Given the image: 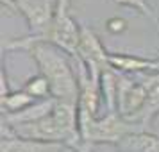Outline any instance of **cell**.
Here are the masks:
<instances>
[{
  "label": "cell",
  "instance_id": "1",
  "mask_svg": "<svg viewBox=\"0 0 159 152\" xmlns=\"http://www.w3.org/2000/svg\"><path fill=\"white\" fill-rule=\"evenodd\" d=\"M4 50H25L36 61L39 73L50 84L52 99L65 102L79 100V82L77 73L73 72V63L68 59V54L57 48L56 45L45 41H29L23 38L7 39Z\"/></svg>",
  "mask_w": 159,
  "mask_h": 152
},
{
  "label": "cell",
  "instance_id": "2",
  "mask_svg": "<svg viewBox=\"0 0 159 152\" xmlns=\"http://www.w3.org/2000/svg\"><path fill=\"white\" fill-rule=\"evenodd\" d=\"M77 123H79V136L86 152H89L95 143H115L120 145L125 136L130 132L143 131L139 125L123 120L118 113H107L104 118L93 116L89 111L77 106Z\"/></svg>",
  "mask_w": 159,
  "mask_h": 152
},
{
  "label": "cell",
  "instance_id": "3",
  "mask_svg": "<svg viewBox=\"0 0 159 152\" xmlns=\"http://www.w3.org/2000/svg\"><path fill=\"white\" fill-rule=\"evenodd\" d=\"M68 7H70V0H59L54 20L48 25V29L39 36L29 34V36H25V39L56 45L57 48L66 52L70 58H75L77 56V47H79L80 41V25L72 18Z\"/></svg>",
  "mask_w": 159,
  "mask_h": 152
},
{
  "label": "cell",
  "instance_id": "4",
  "mask_svg": "<svg viewBox=\"0 0 159 152\" xmlns=\"http://www.w3.org/2000/svg\"><path fill=\"white\" fill-rule=\"evenodd\" d=\"M75 58H79L84 63L93 82L100 86L102 73L111 70L109 52L102 47L97 34L86 25H80V41H79V47H77V56Z\"/></svg>",
  "mask_w": 159,
  "mask_h": 152
},
{
  "label": "cell",
  "instance_id": "5",
  "mask_svg": "<svg viewBox=\"0 0 159 152\" xmlns=\"http://www.w3.org/2000/svg\"><path fill=\"white\" fill-rule=\"evenodd\" d=\"M59 0H2V6L16 9L27 20L30 34L39 36L54 20Z\"/></svg>",
  "mask_w": 159,
  "mask_h": 152
},
{
  "label": "cell",
  "instance_id": "6",
  "mask_svg": "<svg viewBox=\"0 0 159 152\" xmlns=\"http://www.w3.org/2000/svg\"><path fill=\"white\" fill-rule=\"evenodd\" d=\"M145 97L147 95H145V86L141 81L130 79L129 75H125V73L118 75L116 113L122 116L123 120L139 125V115H141V109L145 106Z\"/></svg>",
  "mask_w": 159,
  "mask_h": 152
},
{
  "label": "cell",
  "instance_id": "7",
  "mask_svg": "<svg viewBox=\"0 0 159 152\" xmlns=\"http://www.w3.org/2000/svg\"><path fill=\"white\" fill-rule=\"evenodd\" d=\"M0 152H77L73 147L59 141H39L22 138L2 136Z\"/></svg>",
  "mask_w": 159,
  "mask_h": 152
},
{
  "label": "cell",
  "instance_id": "8",
  "mask_svg": "<svg viewBox=\"0 0 159 152\" xmlns=\"http://www.w3.org/2000/svg\"><path fill=\"white\" fill-rule=\"evenodd\" d=\"M139 81L143 82L145 95H147L145 106L141 109V115H139V125L143 127V131H148L152 122L159 115V73H147Z\"/></svg>",
  "mask_w": 159,
  "mask_h": 152
},
{
  "label": "cell",
  "instance_id": "9",
  "mask_svg": "<svg viewBox=\"0 0 159 152\" xmlns=\"http://www.w3.org/2000/svg\"><path fill=\"white\" fill-rule=\"evenodd\" d=\"M109 65L113 70L120 73H141L152 72L154 68V58L147 59L141 56H130V54H111L109 52Z\"/></svg>",
  "mask_w": 159,
  "mask_h": 152
},
{
  "label": "cell",
  "instance_id": "10",
  "mask_svg": "<svg viewBox=\"0 0 159 152\" xmlns=\"http://www.w3.org/2000/svg\"><path fill=\"white\" fill-rule=\"evenodd\" d=\"M120 152H159V136L150 131L130 132L120 141Z\"/></svg>",
  "mask_w": 159,
  "mask_h": 152
},
{
  "label": "cell",
  "instance_id": "11",
  "mask_svg": "<svg viewBox=\"0 0 159 152\" xmlns=\"http://www.w3.org/2000/svg\"><path fill=\"white\" fill-rule=\"evenodd\" d=\"M118 75L116 70H107L100 77V95L106 102L107 113H116V97H118Z\"/></svg>",
  "mask_w": 159,
  "mask_h": 152
},
{
  "label": "cell",
  "instance_id": "12",
  "mask_svg": "<svg viewBox=\"0 0 159 152\" xmlns=\"http://www.w3.org/2000/svg\"><path fill=\"white\" fill-rule=\"evenodd\" d=\"M32 104H36V99H32L27 91L18 90V91H11L7 97H2V109L4 115H15L20 113L23 109L30 108Z\"/></svg>",
  "mask_w": 159,
  "mask_h": 152
},
{
  "label": "cell",
  "instance_id": "13",
  "mask_svg": "<svg viewBox=\"0 0 159 152\" xmlns=\"http://www.w3.org/2000/svg\"><path fill=\"white\" fill-rule=\"evenodd\" d=\"M22 90L23 91H27V93H29L32 99H36V100H47V99H52L50 84H48V81L45 79L41 73H38L36 77H30V79L25 82V86H23Z\"/></svg>",
  "mask_w": 159,
  "mask_h": 152
},
{
  "label": "cell",
  "instance_id": "14",
  "mask_svg": "<svg viewBox=\"0 0 159 152\" xmlns=\"http://www.w3.org/2000/svg\"><path fill=\"white\" fill-rule=\"evenodd\" d=\"M116 6H122V7H130L134 9V11H139L143 16H147V18H150L152 22L156 23V27H157L159 30V18L157 15L154 13V9L147 4V0H113Z\"/></svg>",
  "mask_w": 159,
  "mask_h": 152
},
{
  "label": "cell",
  "instance_id": "15",
  "mask_svg": "<svg viewBox=\"0 0 159 152\" xmlns=\"http://www.w3.org/2000/svg\"><path fill=\"white\" fill-rule=\"evenodd\" d=\"M106 27H107L109 32H123L127 29V22L123 18H109Z\"/></svg>",
  "mask_w": 159,
  "mask_h": 152
},
{
  "label": "cell",
  "instance_id": "16",
  "mask_svg": "<svg viewBox=\"0 0 159 152\" xmlns=\"http://www.w3.org/2000/svg\"><path fill=\"white\" fill-rule=\"evenodd\" d=\"M0 81H2V90H0V95L2 97H7L11 93V90H9V84H7V77H6V70L2 68V73H0Z\"/></svg>",
  "mask_w": 159,
  "mask_h": 152
},
{
  "label": "cell",
  "instance_id": "17",
  "mask_svg": "<svg viewBox=\"0 0 159 152\" xmlns=\"http://www.w3.org/2000/svg\"><path fill=\"white\" fill-rule=\"evenodd\" d=\"M159 73V58H154V68H152V73Z\"/></svg>",
  "mask_w": 159,
  "mask_h": 152
}]
</instances>
